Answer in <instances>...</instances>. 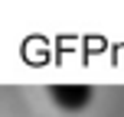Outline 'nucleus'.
Returning a JSON list of instances; mask_svg holds the SVG:
<instances>
[{"mask_svg": "<svg viewBox=\"0 0 124 117\" xmlns=\"http://www.w3.org/2000/svg\"><path fill=\"white\" fill-rule=\"evenodd\" d=\"M49 98L62 111H82V107L92 104V88L88 85H52Z\"/></svg>", "mask_w": 124, "mask_h": 117, "instance_id": "1", "label": "nucleus"}]
</instances>
